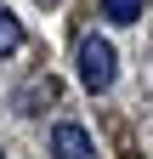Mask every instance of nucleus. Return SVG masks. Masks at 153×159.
Returning <instances> with one entry per match:
<instances>
[{"mask_svg": "<svg viewBox=\"0 0 153 159\" xmlns=\"http://www.w3.org/2000/svg\"><path fill=\"white\" fill-rule=\"evenodd\" d=\"M17 46H23V17L0 6V63H6V57H11Z\"/></svg>", "mask_w": 153, "mask_h": 159, "instance_id": "obj_3", "label": "nucleus"}, {"mask_svg": "<svg viewBox=\"0 0 153 159\" xmlns=\"http://www.w3.org/2000/svg\"><path fill=\"white\" fill-rule=\"evenodd\" d=\"M80 85L91 91V97H102V91H113V74H119V57H113V40L108 34H85L80 40Z\"/></svg>", "mask_w": 153, "mask_h": 159, "instance_id": "obj_1", "label": "nucleus"}, {"mask_svg": "<svg viewBox=\"0 0 153 159\" xmlns=\"http://www.w3.org/2000/svg\"><path fill=\"white\" fill-rule=\"evenodd\" d=\"M108 23H142V0H102Z\"/></svg>", "mask_w": 153, "mask_h": 159, "instance_id": "obj_4", "label": "nucleus"}, {"mask_svg": "<svg viewBox=\"0 0 153 159\" xmlns=\"http://www.w3.org/2000/svg\"><path fill=\"white\" fill-rule=\"evenodd\" d=\"M51 159H97L91 131L74 125V119H57V125H51Z\"/></svg>", "mask_w": 153, "mask_h": 159, "instance_id": "obj_2", "label": "nucleus"}]
</instances>
